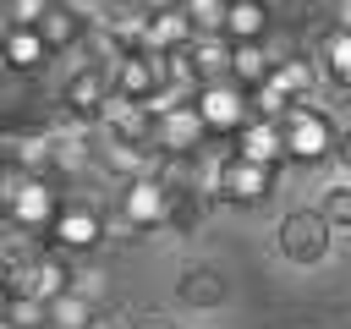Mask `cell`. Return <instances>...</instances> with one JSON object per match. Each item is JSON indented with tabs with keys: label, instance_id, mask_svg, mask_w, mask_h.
Segmentation results:
<instances>
[{
	"label": "cell",
	"instance_id": "1",
	"mask_svg": "<svg viewBox=\"0 0 351 329\" xmlns=\"http://www.w3.org/2000/svg\"><path fill=\"white\" fill-rule=\"evenodd\" d=\"M0 214L22 236H49V225L60 214V192L33 170H5L0 175Z\"/></svg>",
	"mask_w": 351,
	"mask_h": 329
},
{
	"label": "cell",
	"instance_id": "2",
	"mask_svg": "<svg viewBox=\"0 0 351 329\" xmlns=\"http://www.w3.org/2000/svg\"><path fill=\"white\" fill-rule=\"evenodd\" d=\"M280 126H285V154L302 159V164H318V159H329V154L340 148V126H335L318 104H307V99H296V104L280 115Z\"/></svg>",
	"mask_w": 351,
	"mask_h": 329
},
{
	"label": "cell",
	"instance_id": "3",
	"mask_svg": "<svg viewBox=\"0 0 351 329\" xmlns=\"http://www.w3.org/2000/svg\"><path fill=\"white\" fill-rule=\"evenodd\" d=\"M203 143H208V121L192 93L154 110V148L159 154H203Z\"/></svg>",
	"mask_w": 351,
	"mask_h": 329
},
{
	"label": "cell",
	"instance_id": "4",
	"mask_svg": "<svg viewBox=\"0 0 351 329\" xmlns=\"http://www.w3.org/2000/svg\"><path fill=\"white\" fill-rule=\"evenodd\" d=\"M197 110H203V121H208V132L214 137H236L258 110H252V93L236 82V77H219V82H203L197 93Z\"/></svg>",
	"mask_w": 351,
	"mask_h": 329
},
{
	"label": "cell",
	"instance_id": "5",
	"mask_svg": "<svg viewBox=\"0 0 351 329\" xmlns=\"http://www.w3.org/2000/svg\"><path fill=\"white\" fill-rule=\"evenodd\" d=\"M214 197H225V203H263L269 197V186H274V170L269 164H258V159H241L236 148L230 154H219V164H214Z\"/></svg>",
	"mask_w": 351,
	"mask_h": 329
},
{
	"label": "cell",
	"instance_id": "6",
	"mask_svg": "<svg viewBox=\"0 0 351 329\" xmlns=\"http://www.w3.org/2000/svg\"><path fill=\"white\" fill-rule=\"evenodd\" d=\"M329 241H335V225L318 208H291L280 219V252L291 263H324L329 258Z\"/></svg>",
	"mask_w": 351,
	"mask_h": 329
},
{
	"label": "cell",
	"instance_id": "7",
	"mask_svg": "<svg viewBox=\"0 0 351 329\" xmlns=\"http://www.w3.org/2000/svg\"><path fill=\"white\" fill-rule=\"evenodd\" d=\"M110 82H115V93H126V99H137V104H154V93L165 88V55L159 49H121L115 55V66H110Z\"/></svg>",
	"mask_w": 351,
	"mask_h": 329
},
{
	"label": "cell",
	"instance_id": "8",
	"mask_svg": "<svg viewBox=\"0 0 351 329\" xmlns=\"http://www.w3.org/2000/svg\"><path fill=\"white\" fill-rule=\"evenodd\" d=\"M165 208H170V186H165L154 170L126 175V192H121V219H126L132 230H154V225H165Z\"/></svg>",
	"mask_w": 351,
	"mask_h": 329
},
{
	"label": "cell",
	"instance_id": "9",
	"mask_svg": "<svg viewBox=\"0 0 351 329\" xmlns=\"http://www.w3.org/2000/svg\"><path fill=\"white\" fill-rule=\"evenodd\" d=\"M44 241L60 247V252H93L104 241V219L88 203H60V214H55V225H49Z\"/></svg>",
	"mask_w": 351,
	"mask_h": 329
},
{
	"label": "cell",
	"instance_id": "10",
	"mask_svg": "<svg viewBox=\"0 0 351 329\" xmlns=\"http://www.w3.org/2000/svg\"><path fill=\"white\" fill-rule=\"evenodd\" d=\"M110 93H115L110 66H82V71H71V82H66V115H71V121H99L104 104H110Z\"/></svg>",
	"mask_w": 351,
	"mask_h": 329
},
{
	"label": "cell",
	"instance_id": "11",
	"mask_svg": "<svg viewBox=\"0 0 351 329\" xmlns=\"http://www.w3.org/2000/svg\"><path fill=\"white\" fill-rule=\"evenodd\" d=\"M236 154L280 170V164L291 159V154H285V126H280V115H252V121L236 132Z\"/></svg>",
	"mask_w": 351,
	"mask_h": 329
},
{
	"label": "cell",
	"instance_id": "12",
	"mask_svg": "<svg viewBox=\"0 0 351 329\" xmlns=\"http://www.w3.org/2000/svg\"><path fill=\"white\" fill-rule=\"evenodd\" d=\"M197 38V27H192V16L181 11V5H165V11H148V22H143V49H186Z\"/></svg>",
	"mask_w": 351,
	"mask_h": 329
},
{
	"label": "cell",
	"instance_id": "13",
	"mask_svg": "<svg viewBox=\"0 0 351 329\" xmlns=\"http://www.w3.org/2000/svg\"><path fill=\"white\" fill-rule=\"evenodd\" d=\"M38 33H44V44L60 55V49H71V44H82V33H88V11L77 5V0H55L38 22H33Z\"/></svg>",
	"mask_w": 351,
	"mask_h": 329
},
{
	"label": "cell",
	"instance_id": "14",
	"mask_svg": "<svg viewBox=\"0 0 351 329\" xmlns=\"http://www.w3.org/2000/svg\"><path fill=\"white\" fill-rule=\"evenodd\" d=\"M49 55H55V49L44 44V33H38L33 22H16V27L0 38V60H5L11 71H38Z\"/></svg>",
	"mask_w": 351,
	"mask_h": 329
},
{
	"label": "cell",
	"instance_id": "15",
	"mask_svg": "<svg viewBox=\"0 0 351 329\" xmlns=\"http://www.w3.org/2000/svg\"><path fill=\"white\" fill-rule=\"evenodd\" d=\"M208 203H214V192H203V186H170V208H165V225H170L176 236H192V230L203 225Z\"/></svg>",
	"mask_w": 351,
	"mask_h": 329
},
{
	"label": "cell",
	"instance_id": "16",
	"mask_svg": "<svg viewBox=\"0 0 351 329\" xmlns=\"http://www.w3.org/2000/svg\"><path fill=\"white\" fill-rule=\"evenodd\" d=\"M269 0H230L225 11V38L230 44H247V38H269Z\"/></svg>",
	"mask_w": 351,
	"mask_h": 329
},
{
	"label": "cell",
	"instance_id": "17",
	"mask_svg": "<svg viewBox=\"0 0 351 329\" xmlns=\"http://www.w3.org/2000/svg\"><path fill=\"white\" fill-rule=\"evenodd\" d=\"M186 49H192V60H197V77H203V82L230 77V38H225V33H197Z\"/></svg>",
	"mask_w": 351,
	"mask_h": 329
},
{
	"label": "cell",
	"instance_id": "18",
	"mask_svg": "<svg viewBox=\"0 0 351 329\" xmlns=\"http://www.w3.org/2000/svg\"><path fill=\"white\" fill-rule=\"evenodd\" d=\"M274 71V55L263 49V38H247V44H230V77L241 88H258L263 77Z\"/></svg>",
	"mask_w": 351,
	"mask_h": 329
},
{
	"label": "cell",
	"instance_id": "19",
	"mask_svg": "<svg viewBox=\"0 0 351 329\" xmlns=\"http://www.w3.org/2000/svg\"><path fill=\"white\" fill-rule=\"evenodd\" d=\"M0 143H5V170H33V175H44V164H49V137L11 132V137H0Z\"/></svg>",
	"mask_w": 351,
	"mask_h": 329
},
{
	"label": "cell",
	"instance_id": "20",
	"mask_svg": "<svg viewBox=\"0 0 351 329\" xmlns=\"http://www.w3.org/2000/svg\"><path fill=\"white\" fill-rule=\"evenodd\" d=\"M269 82H274L285 99H307V93H313V66H307L302 55H274Z\"/></svg>",
	"mask_w": 351,
	"mask_h": 329
},
{
	"label": "cell",
	"instance_id": "21",
	"mask_svg": "<svg viewBox=\"0 0 351 329\" xmlns=\"http://www.w3.org/2000/svg\"><path fill=\"white\" fill-rule=\"evenodd\" d=\"M176 296H181L186 307H214V302L225 296V280H219L214 269H186L181 285H176Z\"/></svg>",
	"mask_w": 351,
	"mask_h": 329
},
{
	"label": "cell",
	"instance_id": "22",
	"mask_svg": "<svg viewBox=\"0 0 351 329\" xmlns=\"http://www.w3.org/2000/svg\"><path fill=\"white\" fill-rule=\"evenodd\" d=\"M49 324H55V329H88V324H93V302H88L82 291H60V296L49 302Z\"/></svg>",
	"mask_w": 351,
	"mask_h": 329
},
{
	"label": "cell",
	"instance_id": "23",
	"mask_svg": "<svg viewBox=\"0 0 351 329\" xmlns=\"http://www.w3.org/2000/svg\"><path fill=\"white\" fill-rule=\"evenodd\" d=\"M5 318H11L16 329H44V324H49V302L11 291V296H5Z\"/></svg>",
	"mask_w": 351,
	"mask_h": 329
},
{
	"label": "cell",
	"instance_id": "24",
	"mask_svg": "<svg viewBox=\"0 0 351 329\" xmlns=\"http://www.w3.org/2000/svg\"><path fill=\"white\" fill-rule=\"evenodd\" d=\"M318 55H324V71H329V77L340 82V77L351 71V27H329V33H324V49H318Z\"/></svg>",
	"mask_w": 351,
	"mask_h": 329
},
{
	"label": "cell",
	"instance_id": "25",
	"mask_svg": "<svg viewBox=\"0 0 351 329\" xmlns=\"http://www.w3.org/2000/svg\"><path fill=\"white\" fill-rule=\"evenodd\" d=\"M181 11L192 16L197 33H225V11H230V0H181Z\"/></svg>",
	"mask_w": 351,
	"mask_h": 329
},
{
	"label": "cell",
	"instance_id": "26",
	"mask_svg": "<svg viewBox=\"0 0 351 329\" xmlns=\"http://www.w3.org/2000/svg\"><path fill=\"white\" fill-rule=\"evenodd\" d=\"M318 214H324L335 230H351V186H329L324 203H318Z\"/></svg>",
	"mask_w": 351,
	"mask_h": 329
},
{
	"label": "cell",
	"instance_id": "27",
	"mask_svg": "<svg viewBox=\"0 0 351 329\" xmlns=\"http://www.w3.org/2000/svg\"><path fill=\"white\" fill-rule=\"evenodd\" d=\"M55 0H5V11H11V22H38L44 11H49Z\"/></svg>",
	"mask_w": 351,
	"mask_h": 329
},
{
	"label": "cell",
	"instance_id": "28",
	"mask_svg": "<svg viewBox=\"0 0 351 329\" xmlns=\"http://www.w3.org/2000/svg\"><path fill=\"white\" fill-rule=\"evenodd\" d=\"M335 154H340V159L351 164V132H340V148H335Z\"/></svg>",
	"mask_w": 351,
	"mask_h": 329
},
{
	"label": "cell",
	"instance_id": "29",
	"mask_svg": "<svg viewBox=\"0 0 351 329\" xmlns=\"http://www.w3.org/2000/svg\"><path fill=\"white\" fill-rule=\"evenodd\" d=\"M11 27H16V22H11V11H5V0H0V38H5Z\"/></svg>",
	"mask_w": 351,
	"mask_h": 329
},
{
	"label": "cell",
	"instance_id": "30",
	"mask_svg": "<svg viewBox=\"0 0 351 329\" xmlns=\"http://www.w3.org/2000/svg\"><path fill=\"white\" fill-rule=\"evenodd\" d=\"M143 11H165V5H181V0H137Z\"/></svg>",
	"mask_w": 351,
	"mask_h": 329
},
{
	"label": "cell",
	"instance_id": "31",
	"mask_svg": "<svg viewBox=\"0 0 351 329\" xmlns=\"http://www.w3.org/2000/svg\"><path fill=\"white\" fill-rule=\"evenodd\" d=\"M340 88H346V99H351V71H346V77H340Z\"/></svg>",
	"mask_w": 351,
	"mask_h": 329
},
{
	"label": "cell",
	"instance_id": "32",
	"mask_svg": "<svg viewBox=\"0 0 351 329\" xmlns=\"http://www.w3.org/2000/svg\"><path fill=\"white\" fill-rule=\"evenodd\" d=\"M0 175H5V143H0Z\"/></svg>",
	"mask_w": 351,
	"mask_h": 329
},
{
	"label": "cell",
	"instance_id": "33",
	"mask_svg": "<svg viewBox=\"0 0 351 329\" xmlns=\"http://www.w3.org/2000/svg\"><path fill=\"white\" fill-rule=\"evenodd\" d=\"M0 329H16V324H11V318H5V313H0Z\"/></svg>",
	"mask_w": 351,
	"mask_h": 329
},
{
	"label": "cell",
	"instance_id": "34",
	"mask_svg": "<svg viewBox=\"0 0 351 329\" xmlns=\"http://www.w3.org/2000/svg\"><path fill=\"white\" fill-rule=\"evenodd\" d=\"M346 186H351V175H346Z\"/></svg>",
	"mask_w": 351,
	"mask_h": 329
},
{
	"label": "cell",
	"instance_id": "35",
	"mask_svg": "<svg viewBox=\"0 0 351 329\" xmlns=\"http://www.w3.org/2000/svg\"><path fill=\"white\" fill-rule=\"evenodd\" d=\"M88 329H93V324H88Z\"/></svg>",
	"mask_w": 351,
	"mask_h": 329
}]
</instances>
